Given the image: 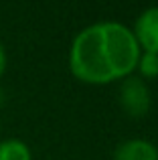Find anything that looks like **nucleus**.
I'll return each instance as SVG.
<instances>
[{"label":"nucleus","instance_id":"f257e3e1","mask_svg":"<svg viewBox=\"0 0 158 160\" xmlns=\"http://www.w3.org/2000/svg\"><path fill=\"white\" fill-rule=\"evenodd\" d=\"M140 47L128 27L120 22H95L73 39L69 69L85 83H110L132 75Z\"/></svg>","mask_w":158,"mask_h":160},{"label":"nucleus","instance_id":"39448f33","mask_svg":"<svg viewBox=\"0 0 158 160\" xmlns=\"http://www.w3.org/2000/svg\"><path fill=\"white\" fill-rule=\"evenodd\" d=\"M0 160H32V156L24 142L12 138L0 142Z\"/></svg>","mask_w":158,"mask_h":160},{"label":"nucleus","instance_id":"20e7f679","mask_svg":"<svg viewBox=\"0 0 158 160\" xmlns=\"http://www.w3.org/2000/svg\"><path fill=\"white\" fill-rule=\"evenodd\" d=\"M114 160H158V148L148 140L134 138L122 142L116 148Z\"/></svg>","mask_w":158,"mask_h":160},{"label":"nucleus","instance_id":"7ed1b4c3","mask_svg":"<svg viewBox=\"0 0 158 160\" xmlns=\"http://www.w3.org/2000/svg\"><path fill=\"white\" fill-rule=\"evenodd\" d=\"M132 35L144 53H158V6L146 8L136 18Z\"/></svg>","mask_w":158,"mask_h":160},{"label":"nucleus","instance_id":"0eeeda50","mask_svg":"<svg viewBox=\"0 0 158 160\" xmlns=\"http://www.w3.org/2000/svg\"><path fill=\"white\" fill-rule=\"evenodd\" d=\"M4 69H6V53H4L2 43H0V75L4 73Z\"/></svg>","mask_w":158,"mask_h":160},{"label":"nucleus","instance_id":"423d86ee","mask_svg":"<svg viewBox=\"0 0 158 160\" xmlns=\"http://www.w3.org/2000/svg\"><path fill=\"white\" fill-rule=\"evenodd\" d=\"M136 69L140 71L142 77H148V79L158 77V53H144L142 51L138 57Z\"/></svg>","mask_w":158,"mask_h":160},{"label":"nucleus","instance_id":"f03ea898","mask_svg":"<svg viewBox=\"0 0 158 160\" xmlns=\"http://www.w3.org/2000/svg\"><path fill=\"white\" fill-rule=\"evenodd\" d=\"M120 106L130 118H144L150 112L152 95L142 77L128 75L120 85Z\"/></svg>","mask_w":158,"mask_h":160}]
</instances>
